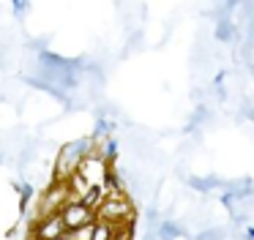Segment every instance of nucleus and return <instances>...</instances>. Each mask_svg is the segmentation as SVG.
<instances>
[{
	"mask_svg": "<svg viewBox=\"0 0 254 240\" xmlns=\"http://www.w3.org/2000/svg\"><path fill=\"white\" fill-rule=\"evenodd\" d=\"M246 240H254V227H246Z\"/></svg>",
	"mask_w": 254,
	"mask_h": 240,
	"instance_id": "obj_14",
	"label": "nucleus"
},
{
	"mask_svg": "<svg viewBox=\"0 0 254 240\" xmlns=\"http://www.w3.org/2000/svg\"><path fill=\"white\" fill-rule=\"evenodd\" d=\"M85 68V58H61V55L50 52V49H39V58H36V74L41 79L52 82L55 87H61L63 93L74 90L79 85V71Z\"/></svg>",
	"mask_w": 254,
	"mask_h": 240,
	"instance_id": "obj_1",
	"label": "nucleus"
},
{
	"mask_svg": "<svg viewBox=\"0 0 254 240\" xmlns=\"http://www.w3.org/2000/svg\"><path fill=\"white\" fill-rule=\"evenodd\" d=\"M115 232H118L115 224L104 221V218H96V221H93V238H90V240H112V238H115Z\"/></svg>",
	"mask_w": 254,
	"mask_h": 240,
	"instance_id": "obj_6",
	"label": "nucleus"
},
{
	"mask_svg": "<svg viewBox=\"0 0 254 240\" xmlns=\"http://www.w3.org/2000/svg\"><path fill=\"white\" fill-rule=\"evenodd\" d=\"M58 240H66V235H63V238H58Z\"/></svg>",
	"mask_w": 254,
	"mask_h": 240,
	"instance_id": "obj_15",
	"label": "nucleus"
},
{
	"mask_svg": "<svg viewBox=\"0 0 254 240\" xmlns=\"http://www.w3.org/2000/svg\"><path fill=\"white\" fill-rule=\"evenodd\" d=\"M66 235V227H63L61 213L55 216H44L33 224V240H58Z\"/></svg>",
	"mask_w": 254,
	"mask_h": 240,
	"instance_id": "obj_3",
	"label": "nucleus"
},
{
	"mask_svg": "<svg viewBox=\"0 0 254 240\" xmlns=\"http://www.w3.org/2000/svg\"><path fill=\"white\" fill-rule=\"evenodd\" d=\"M61 218H63V227H66V232H74V229L85 227V224H93L96 216L93 210H88V207L82 205L79 199H71L66 207L61 210Z\"/></svg>",
	"mask_w": 254,
	"mask_h": 240,
	"instance_id": "obj_2",
	"label": "nucleus"
},
{
	"mask_svg": "<svg viewBox=\"0 0 254 240\" xmlns=\"http://www.w3.org/2000/svg\"><path fill=\"white\" fill-rule=\"evenodd\" d=\"M156 240H178V238H183V227L178 221H170V218H167V221H161V224H156Z\"/></svg>",
	"mask_w": 254,
	"mask_h": 240,
	"instance_id": "obj_4",
	"label": "nucleus"
},
{
	"mask_svg": "<svg viewBox=\"0 0 254 240\" xmlns=\"http://www.w3.org/2000/svg\"><path fill=\"white\" fill-rule=\"evenodd\" d=\"M90 238H93V224H85L74 232H66V240H90Z\"/></svg>",
	"mask_w": 254,
	"mask_h": 240,
	"instance_id": "obj_10",
	"label": "nucleus"
},
{
	"mask_svg": "<svg viewBox=\"0 0 254 240\" xmlns=\"http://www.w3.org/2000/svg\"><path fill=\"white\" fill-rule=\"evenodd\" d=\"M14 14H17V16H22V14H28V11H30V3H25V0H14Z\"/></svg>",
	"mask_w": 254,
	"mask_h": 240,
	"instance_id": "obj_12",
	"label": "nucleus"
},
{
	"mask_svg": "<svg viewBox=\"0 0 254 240\" xmlns=\"http://www.w3.org/2000/svg\"><path fill=\"white\" fill-rule=\"evenodd\" d=\"M224 76H227V71H219V74H216V85H221V82H224Z\"/></svg>",
	"mask_w": 254,
	"mask_h": 240,
	"instance_id": "obj_13",
	"label": "nucleus"
},
{
	"mask_svg": "<svg viewBox=\"0 0 254 240\" xmlns=\"http://www.w3.org/2000/svg\"><path fill=\"white\" fill-rule=\"evenodd\" d=\"M189 185L197 188V191H202V194H208V191L224 185V180H219V178H197V175H191V178H189Z\"/></svg>",
	"mask_w": 254,
	"mask_h": 240,
	"instance_id": "obj_7",
	"label": "nucleus"
},
{
	"mask_svg": "<svg viewBox=\"0 0 254 240\" xmlns=\"http://www.w3.org/2000/svg\"><path fill=\"white\" fill-rule=\"evenodd\" d=\"M213 36L219 38V41H232V36H235V27H232V22H230V19H219Z\"/></svg>",
	"mask_w": 254,
	"mask_h": 240,
	"instance_id": "obj_9",
	"label": "nucleus"
},
{
	"mask_svg": "<svg viewBox=\"0 0 254 240\" xmlns=\"http://www.w3.org/2000/svg\"><path fill=\"white\" fill-rule=\"evenodd\" d=\"M22 79L28 82L30 87H36V90H44V93H50V96H55L58 101H63V104H66V93H63L61 87H55L52 82L41 79V76H30V74H28V76H22Z\"/></svg>",
	"mask_w": 254,
	"mask_h": 240,
	"instance_id": "obj_5",
	"label": "nucleus"
},
{
	"mask_svg": "<svg viewBox=\"0 0 254 240\" xmlns=\"http://www.w3.org/2000/svg\"><path fill=\"white\" fill-rule=\"evenodd\" d=\"M14 191L19 194V213H25L28 210V205H30V199H33V185L30 183H14Z\"/></svg>",
	"mask_w": 254,
	"mask_h": 240,
	"instance_id": "obj_8",
	"label": "nucleus"
},
{
	"mask_svg": "<svg viewBox=\"0 0 254 240\" xmlns=\"http://www.w3.org/2000/svg\"><path fill=\"white\" fill-rule=\"evenodd\" d=\"M224 235H221V229H208V232H199L194 240H221Z\"/></svg>",
	"mask_w": 254,
	"mask_h": 240,
	"instance_id": "obj_11",
	"label": "nucleus"
}]
</instances>
